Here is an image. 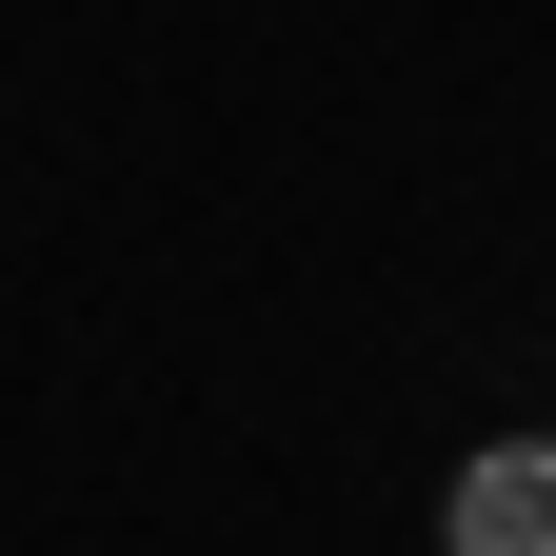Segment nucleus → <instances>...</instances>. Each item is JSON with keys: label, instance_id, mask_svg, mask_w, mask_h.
I'll list each match as a JSON object with an SVG mask.
<instances>
[{"label": "nucleus", "instance_id": "nucleus-1", "mask_svg": "<svg viewBox=\"0 0 556 556\" xmlns=\"http://www.w3.org/2000/svg\"><path fill=\"white\" fill-rule=\"evenodd\" d=\"M438 556H556V438H477L438 477Z\"/></svg>", "mask_w": 556, "mask_h": 556}]
</instances>
